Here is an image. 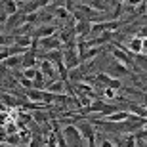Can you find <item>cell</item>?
I'll list each match as a JSON object with an SVG mask.
<instances>
[{
	"label": "cell",
	"instance_id": "cell-18",
	"mask_svg": "<svg viewBox=\"0 0 147 147\" xmlns=\"http://www.w3.org/2000/svg\"><path fill=\"white\" fill-rule=\"evenodd\" d=\"M13 36V34H11ZM13 44L19 46V48H31V44H33V38L29 36V34H21V36H13Z\"/></svg>",
	"mask_w": 147,
	"mask_h": 147
},
{
	"label": "cell",
	"instance_id": "cell-10",
	"mask_svg": "<svg viewBox=\"0 0 147 147\" xmlns=\"http://www.w3.org/2000/svg\"><path fill=\"white\" fill-rule=\"evenodd\" d=\"M115 147H136V138H134V134H124V136H117V140H115Z\"/></svg>",
	"mask_w": 147,
	"mask_h": 147
},
{
	"label": "cell",
	"instance_id": "cell-11",
	"mask_svg": "<svg viewBox=\"0 0 147 147\" xmlns=\"http://www.w3.org/2000/svg\"><path fill=\"white\" fill-rule=\"evenodd\" d=\"M23 11H17V13H13V16H8V19H6V27L8 29H11V31H13V29H17L19 27V25H23Z\"/></svg>",
	"mask_w": 147,
	"mask_h": 147
},
{
	"label": "cell",
	"instance_id": "cell-21",
	"mask_svg": "<svg viewBox=\"0 0 147 147\" xmlns=\"http://www.w3.org/2000/svg\"><path fill=\"white\" fill-rule=\"evenodd\" d=\"M46 76L42 75L40 71H36V75H34V78H33V88H36V90H46Z\"/></svg>",
	"mask_w": 147,
	"mask_h": 147
},
{
	"label": "cell",
	"instance_id": "cell-13",
	"mask_svg": "<svg viewBox=\"0 0 147 147\" xmlns=\"http://www.w3.org/2000/svg\"><path fill=\"white\" fill-rule=\"evenodd\" d=\"M52 13H54V17L57 21H65V19L71 17V11L67 10L65 6H52Z\"/></svg>",
	"mask_w": 147,
	"mask_h": 147
},
{
	"label": "cell",
	"instance_id": "cell-6",
	"mask_svg": "<svg viewBox=\"0 0 147 147\" xmlns=\"http://www.w3.org/2000/svg\"><path fill=\"white\" fill-rule=\"evenodd\" d=\"M36 61H38L36 50L29 48L27 52L21 55V69H34V67H36Z\"/></svg>",
	"mask_w": 147,
	"mask_h": 147
},
{
	"label": "cell",
	"instance_id": "cell-7",
	"mask_svg": "<svg viewBox=\"0 0 147 147\" xmlns=\"http://www.w3.org/2000/svg\"><path fill=\"white\" fill-rule=\"evenodd\" d=\"M38 71L42 73L50 82H54L55 76H57V69H55V65H54V63H50L48 59H44L42 63H40V69H38Z\"/></svg>",
	"mask_w": 147,
	"mask_h": 147
},
{
	"label": "cell",
	"instance_id": "cell-2",
	"mask_svg": "<svg viewBox=\"0 0 147 147\" xmlns=\"http://www.w3.org/2000/svg\"><path fill=\"white\" fill-rule=\"evenodd\" d=\"M63 138H65L67 147H82V143H84L80 132L76 130L75 124H67L65 128H63Z\"/></svg>",
	"mask_w": 147,
	"mask_h": 147
},
{
	"label": "cell",
	"instance_id": "cell-1",
	"mask_svg": "<svg viewBox=\"0 0 147 147\" xmlns=\"http://www.w3.org/2000/svg\"><path fill=\"white\" fill-rule=\"evenodd\" d=\"M111 55L115 57L117 63H122L128 69H134V59H132V54L122 46V44H111Z\"/></svg>",
	"mask_w": 147,
	"mask_h": 147
},
{
	"label": "cell",
	"instance_id": "cell-26",
	"mask_svg": "<svg viewBox=\"0 0 147 147\" xmlns=\"http://www.w3.org/2000/svg\"><path fill=\"white\" fill-rule=\"evenodd\" d=\"M17 82H19V86H23L25 88V90H27V88H33V80H31V78H25V76H17Z\"/></svg>",
	"mask_w": 147,
	"mask_h": 147
},
{
	"label": "cell",
	"instance_id": "cell-28",
	"mask_svg": "<svg viewBox=\"0 0 147 147\" xmlns=\"http://www.w3.org/2000/svg\"><path fill=\"white\" fill-rule=\"evenodd\" d=\"M36 67H34V69H23V73H21V76H25V78H31V80H33L34 78V75H36Z\"/></svg>",
	"mask_w": 147,
	"mask_h": 147
},
{
	"label": "cell",
	"instance_id": "cell-9",
	"mask_svg": "<svg viewBox=\"0 0 147 147\" xmlns=\"http://www.w3.org/2000/svg\"><path fill=\"white\" fill-rule=\"evenodd\" d=\"M0 101H2V105H6V107H17V105H25V101H21L17 96H11V94H6V92H0Z\"/></svg>",
	"mask_w": 147,
	"mask_h": 147
},
{
	"label": "cell",
	"instance_id": "cell-12",
	"mask_svg": "<svg viewBox=\"0 0 147 147\" xmlns=\"http://www.w3.org/2000/svg\"><path fill=\"white\" fill-rule=\"evenodd\" d=\"M21 55L23 54H13V55H10V57H6L2 67H4V69H17V67H21Z\"/></svg>",
	"mask_w": 147,
	"mask_h": 147
},
{
	"label": "cell",
	"instance_id": "cell-32",
	"mask_svg": "<svg viewBox=\"0 0 147 147\" xmlns=\"http://www.w3.org/2000/svg\"><path fill=\"white\" fill-rule=\"evenodd\" d=\"M6 19H8V13H6V10L2 8V6H0V25H4Z\"/></svg>",
	"mask_w": 147,
	"mask_h": 147
},
{
	"label": "cell",
	"instance_id": "cell-22",
	"mask_svg": "<svg viewBox=\"0 0 147 147\" xmlns=\"http://www.w3.org/2000/svg\"><path fill=\"white\" fill-rule=\"evenodd\" d=\"M34 31V25H29V23H23V25H19L17 29H13V36H21V34H33Z\"/></svg>",
	"mask_w": 147,
	"mask_h": 147
},
{
	"label": "cell",
	"instance_id": "cell-16",
	"mask_svg": "<svg viewBox=\"0 0 147 147\" xmlns=\"http://www.w3.org/2000/svg\"><path fill=\"white\" fill-rule=\"evenodd\" d=\"M25 99H31V101H42L44 99V90L27 88V90H25Z\"/></svg>",
	"mask_w": 147,
	"mask_h": 147
},
{
	"label": "cell",
	"instance_id": "cell-5",
	"mask_svg": "<svg viewBox=\"0 0 147 147\" xmlns=\"http://www.w3.org/2000/svg\"><path fill=\"white\" fill-rule=\"evenodd\" d=\"M54 34H57V25H36L31 38L33 40H40V38L54 36Z\"/></svg>",
	"mask_w": 147,
	"mask_h": 147
},
{
	"label": "cell",
	"instance_id": "cell-20",
	"mask_svg": "<svg viewBox=\"0 0 147 147\" xmlns=\"http://www.w3.org/2000/svg\"><path fill=\"white\" fill-rule=\"evenodd\" d=\"M128 111L126 109H120V111H115L113 115H109V117H105V120H109V122H122V120L128 119Z\"/></svg>",
	"mask_w": 147,
	"mask_h": 147
},
{
	"label": "cell",
	"instance_id": "cell-23",
	"mask_svg": "<svg viewBox=\"0 0 147 147\" xmlns=\"http://www.w3.org/2000/svg\"><path fill=\"white\" fill-rule=\"evenodd\" d=\"M111 71H113L117 76H119V75H132V71L128 69V67L122 65V63H117V61H115L113 65H111ZM117 76H115V78H117Z\"/></svg>",
	"mask_w": 147,
	"mask_h": 147
},
{
	"label": "cell",
	"instance_id": "cell-35",
	"mask_svg": "<svg viewBox=\"0 0 147 147\" xmlns=\"http://www.w3.org/2000/svg\"><path fill=\"white\" fill-rule=\"evenodd\" d=\"M142 54L147 55V38H143V46H142Z\"/></svg>",
	"mask_w": 147,
	"mask_h": 147
},
{
	"label": "cell",
	"instance_id": "cell-14",
	"mask_svg": "<svg viewBox=\"0 0 147 147\" xmlns=\"http://www.w3.org/2000/svg\"><path fill=\"white\" fill-rule=\"evenodd\" d=\"M134 59V69L138 67V71H147V55L145 54H132Z\"/></svg>",
	"mask_w": 147,
	"mask_h": 147
},
{
	"label": "cell",
	"instance_id": "cell-8",
	"mask_svg": "<svg viewBox=\"0 0 147 147\" xmlns=\"http://www.w3.org/2000/svg\"><path fill=\"white\" fill-rule=\"evenodd\" d=\"M73 29H75V34L78 38H84V36H88V34L92 33V23H88V21H76L75 25H73Z\"/></svg>",
	"mask_w": 147,
	"mask_h": 147
},
{
	"label": "cell",
	"instance_id": "cell-36",
	"mask_svg": "<svg viewBox=\"0 0 147 147\" xmlns=\"http://www.w3.org/2000/svg\"><path fill=\"white\" fill-rule=\"evenodd\" d=\"M16 2H17V4H19V2H21V4H23V2H27V0H16Z\"/></svg>",
	"mask_w": 147,
	"mask_h": 147
},
{
	"label": "cell",
	"instance_id": "cell-37",
	"mask_svg": "<svg viewBox=\"0 0 147 147\" xmlns=\"http://www.w3.org/2000/svg\"><path fill=\"white\" fill-rule=\"evenodd\" d=\"M2 50H6V48H0V52H2Z\"/></svg>",
	"mask_w": 147,
	"mask_h": 147
},
{
	"label": "cell",
	"instance_id": "cell-31",
	"mask_svg": "<svg viewBox=\"0 0 147 147\" xmlns=\"http://www.w3.org/2000/svg\"><path fill=\"white\" fill-rule=\"evenodd\" d=\"M115 90H111V88H105V92H103V96H105V99H115Z\"/></svg>",
	"mask_w": 147,
	"mask_h": 147
},
{
	"label": "cell",
	"instance_id": "cell-27",
	"mask_svg": "<svg viewBox=\"0 0 147 147\" xmlns=\"http://www.w3.org/2000/svg\"><path fill=\"white\" fill-rule=\"evenodd\" d=\"M2 142L10 143V145H17V143H19V136H17V134H10V136L2 138Z\"/></svg>",
	"mask_w": 147,
	"mask_h": 147
},
{
	"label": "cell",
	"instance_id": "cell-4",
	"mask_svg": "<svg viewBox=\"0 0 147 147\" xmlns=\"http://www.w3.org/2000/svg\"><path fill=\"white\" fill-rule=\"evenodd\" d=\"M40 48L46 54V52H52V50H61V40L57 34H54V36H48V38H40V40H36V50Z\"/></svg>",
	"mask_w": 147,
	"mask_h": 147
},
{
	"label": "cell",
	"instance_id": "cell-25",
	"mask_svg": "<svg viewBox=\"0 0 147 147\" xmlns=\"http://www.w3.org/2000/svg\"><path fill=\"white\" fill-rule=\"evenodd\" d=\"M107 88H111V90H115V92H119V90H122V80L120 78H111L109 84H107Z\"/></svg>",
	"mask_w": 147,
	"mask_h": 147
},
{
	"label": "cell",
	"instance_id": "cell-3",
	"mask_svg": "<svg viewBox=\"0 0 147 147\" xmlns=\"http://www.w3.org/2000/svg\"><path fill=\"white\" fill-rule=\"evenodd\" d=\"M63 63H65L67 71H75L76 67L80 65V59H78L76 46H67V48L63 50Z\"/></svg>",
	"mask_w": 147,
	"mask_h": 147
},
{
	"label": "cell",
	"instance_id": "cell-30",
	"mask_svg": "<svg viewBox=\"0 0 147 147\" xmlns=\"http://www.w3.org/2000/svg\"><path fill=\"white\" fill-rule=\"evenodd\" d=\"M36 4L40 10H44V8H48V6H52V0H36Z\"/></svg>",
	"mask_w": 147,
	"mask_h": 147
},
{
	"label": "cell",
	"instance_id": "cell-24",
	"mask_svg": "<svg viewBox=\"0 0 147 147\" xmlns=\"http://www.w3.org/2000/svg\"><path fill=\"white\" fill-rule=\"evenodd\" d=\"M13 46V36H6L0 33V48H10Z\"/></svg>",
	"mask_w": 147,
	"mask_h": 147
},
{
	"label": "cell",
	"instance_id": "cell-33",
	"mask_svg": "<svg viewBox=\"0 0 147 147\" xmlns=\"http://www.w3.org/2000/svg\"><path fill=\"white\" fill-rule=\"evenodd\" d=\"M145 0H126V4L130 6V8H134V6H140V4H143Z\"/></svg>",
	"mask_w": 147,
	"mask_h": 147
},
{
	"label": "cell",
	"instance_id": "cell-19",
	"mask_svg": "<svg viewBox=\"0 0 147 147\" xmlns=\"http://www.w3.org/2000/svg\"><path fill=\"white\" fill-rule=\"evenodd\" d=\"M2 8H4L6 10V13H8V16H13V13H17V11H19V4H17L16 0H2Z\"/></svg>",
	"mask_w": 147,
	"mask_h": 147
},
{
	"label": "cell",
	"instance_id": "cell-17",
	"mask_svg": "<svg viewBox=\"0 0 147 147\" xmlns=\"http://www.w3.org/2000/svg\"><path fill=\"white\" fill-rule=\"evenodd\" d=\"M46 90H48L50 94H65L67 88H65V82L63 80H54L46 86Z\"/></svg>",
	"mask_w": 147,
	"mask_h": 147
},
{
	"label": "cell",
	"instance_id": "cell-29",
	"mask_svg": "<svg viewBox=\"0 0 147 147\" xmlns=\"http://www.w3.org/2000/svg\"><path fill=\"white\" fill-rule=\"evenodd\" d=\"M98 147H115V143L111 142V140H107V138H103V140L98 143Z\"/></svg>",
	"mask_w": 147,
	"mask_h": 147
},
{
	"label": "cell",
	"instance_id": "cell-15",
	"mask_svg": "<svg viewBox=\"0 0 147 147\" xmlns=\"http://www.w3.org/2000/svg\"><path fill=\"white\" fill-rule=\"evenodd\" d=\"M142 46H143V38L132 36L130 42H128V52L130 54H142Z\"/></svg>",
	"mask_w": 147,
	"mask_h": 147
},
{
	"label": "cell",
	"instance_id": "cell-34",
	"mask_svg": "<svg viewBox=\"0 0 147 147\" xmlns=\"http://www.w3.org/2000/svg\"><path fill=\"white\" fill-rule=\"evenodd\" d=\"M136 36H140V38H147V25H143V27L140 29V33H138Z\"/></svg>",
	"mask_w": 147,
	"mask_h": 147
}]
</instances>
